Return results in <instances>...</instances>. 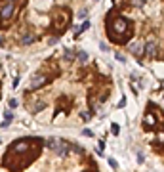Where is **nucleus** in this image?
Returning a JSON list of instances; mask_svg holds the SVG:
<instances>
[{"label": "nucleus", "mask_w": 164, "mask_h": 172, "mask_svg": "<svg viewBox=\"0 0 164 172\" xmlns=\"http://www.w3.org/2000/svg\"><path fill=\"white\" fill-rule=\"evenodd\" d=\"M72 10L61 0H0V48L25 50L57 42L71 25Z\"/></svg>", "instance_id": "1"}, {"label": "nucleus", "mask_w": 164, "mask_h": 172, "mask_svg": "<svg viewBox=\"0 0 164 172\" xmlns=\"http://www.w3.org/2000/svg\"><path fill=\"white\" fill-rule=\"evenodd\" d=\"M145 52H147V56H149V58H153L155 54H156V44H155L153 40H149V42H147V46H145Z\"/></svg>", "instance_id": "2"}, {"label": "nucleus", "mask_w": 164, "mask_h": 172, "mask_svg": "<svg viewBox=\"0 0 164 172\" xmlns=\"http://www.w3.org/2000/svg\"><path fill=\"white\" fill-rule=\"evenodd\" d=\"M4 77H6V73H4V65H2V61H0V100H2V86H4Z\"/></svg>", "instance_id": "3"}, {"label": "nucleus", "mask_w": 164, "mask_h": 172, "mask_svg": "<svg viewBox=\"0 0 164 172\" xmlns=\"http://www.w3.org/2000/svg\"><path fill=\"white\" fill-rule=\"evenodd\" d=\"M130 50L133 54H139V52H141V44H139V42H133V44H130Z\"/></svg>", "instance_id": "4"}, {"label": "nucleus", "mask_w": 164, "mask_h": 172, "mask_svg": "<svg viewBox=\"0 0 164 172\" xmlns=\"http://www.w3.org/2000/svg\"><path fill=\"white\" fill-rule=\"evenodd\" d=\"M113 134H118V124H113Z\"/></svg>", "instance_id": "5"}]
</instances>
